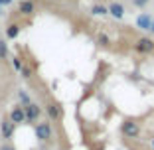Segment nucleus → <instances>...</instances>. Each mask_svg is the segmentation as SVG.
Here are the masks:
<instances>
[{"mask_svg":"<svg viewBox=\"0 0 154 150\" xmlns=\"http://www.w3.org/2000/svg\"><path fill=\"white\" fill-rule=\"evenodd\" d=\"M121 132L127 138H138L140 136V127H138V123H134V121H125V123L121 124Z\"/></svg>","mask_w":154,"mask_h":150,"instance_id":"1","label":"nucleus"},{"mask_svg":"<svg viewBox=\"0 0 154 150\" xmlns=\"http://www.w3.org/2000/svg\"><path fill=\"white\" fill-rule=\"evenodd\" d=\"M36 136H38V140H50L51 138V124L50 123H38L36 124Z\"/></svg>","mask_w":154,"mask_h":150,"instance_id":"2","label":"nucleus"},{"mask_svg":"<svg viewBox=\"0 0 154 150\" xmlns=\"http://www.w3.org/2000/svg\"><path fill=\"white\" fill-rule=\"evenodd\" d=\"M24 113H26V121H28V123H36L38 118H40L42 109L38 107L36 103H30V105H26V107H24Z\"/></svg>","mask_w":154,"mask_h":150,"instance_id":"3","label":"nucleus"},{"mask_svg":"<svg viewBox=\"0 0 154 150\" xmlns=\"http://www.w3.org/2000/svg\"><path fill=\"white\" fill-rule=\"evenodd\" d=\"M136 51L138 54H152L154 51V40H150V38H140V40L136 41Z\"/></svg>","mask_w":154,"mask_h":150,"instance_id":"4","label":"nucleus"},{"mask_svg":"<svg viewBox=\"0 0 154 150\" xmlns=\"http://www.w3.org/2000/svg\"><path fill=\"white\" fill-rule=\"evenodd\" d=\"M10 121H12L14 124H20L26 121V113H24V107H20V105H14V109L10 111Z\"/></svg>","mask_w":154,"mask_h":150,"instance_id":"5","label":"nucleus"},{"mask_svg":"<svg viewBox=\"0 0 154 150\" xmlns=\"http://www.w3.org/2000/svg\"><path fill=\"white\" fill-rule=\"evenodd\" d=\"M45 111H48L51 121H59V118H61V107H59L57 103H48L45 105Z\"/></svg>","mask_w":154,"mask_h":150,"instance_id":"6","label":"nucleus"},{"mask_svg":"<svg viewBox=\"0 0 154 150\" xmlns=\"http://www.w3.org/2000/svg\"><path fill=\"white\" fill-rule=\"evenodd\" d=\"M109 14L113 16V18H117V20L125 18V6L119 4V2H111L109 4Z\"/></svg>","mask_w":154,"mask_h":150,"instance_id":"7","label":"nucleus"},{"mask_svg":"<svg viewBox=\"0 0 154 150\" xmlns=\"http://www.w3.org/2000/svg\"><path fill=\"white\" fill-rule=\"evenodd\" d=\"M150 24H152V18H150L148 14H140L136 18V26L140 28V30H150Z\"/></svg>","mask_w":154,"mask_h":150,"instance_id":"8","label":"nucleus"},{"mask_svg":"<svg viewBox=\"0 0 154 150\" xmlns=\"http://www.w3.org/2000/svg\"><path fill=\"white\" fill-rule=\"evenodd\" d=\"M12 134H14V123L10 118H4V121H2V136L10 138Z\"/></svg>","mask_w":154,"mask_h":150,"instance_id":"9","label":"nucleus"},{"mask_svg":"<svg viewBox=\"0 0 154 150\" xmlns=\"http://www.w3.org/2000/svg\"><path fill=\"white\" fill-rule=\"evenodd\" d=\"M18 34H20V26L18 24H10V26L6 28V38H8V40L18 38Z\"/></svg>","mask_w":154,"mask_h":150,"instance_id":"10","label":"nucleus"},{"mask_svg":"<svg viewBox=\"0 0 154 150\" xmlns=\"http://www.w3.org/2000/svg\"><path fill=\"white\" fill-rule=\"evenodd\" d=\"M34 12V2H30V0H22V4H20V14H32Z\"/></svg>","mask_w":154,"mask_h":150,"instance_id":"11","label":"nucleus"},{"mask_svg":"<svg viewBox=\"0 0 154 150\" xmlns=\"http://www.w3.org/2000/svg\"><path fill=\"white\" fill-rule=\"evenodd\" d=\"M91 12L95 14V16H103V14H109V8H107V6H99V4H95L93 8H91Z\"/></svg>","mask_w":154,"mask_h":150,"instance_id":"12","label":"nucleus"},{"mask_svg":"<svg viewBox=\"0 0 154 150\" xmlns=\"http://www.w3.org/2000/svg\"><path fill=\"white\" fill-rule=\"evenodd\" d=\"M6 55H8V47H6V44L2 40H0V59H4Z\"/></svg>","mask_w":154,"mask_h":150,"instance_id":"13","label":"nucleus"},{"mask_svg":"<svg viewBox=\"0 0 154 150\" xmlns=\"http://www.w3.org/2000/svg\"><path fill=\"white\" fill-rule=\"evenodd\" d=\"M12 65H14V69H18V71H22V61H20V57H12Z\"/></svg>","mask_w":154,"mask_h":150,"instance_id":"14","label":"nucleus"},{"mask_svg":"<svg viewBox=\"0 0 154 150\" xmlns=\"http://www.w3.org/2000/svg\"><path fill=\"white\" fill-rule=\"evenodd\" d=\"M99 41H101V46H109V38L105 34H99Z\"/></svg>","mask_w":154,"mask_h":150,"instance_id":"15","label":"nucleus"},{"mask_svg":"<svg viewBox=\"0 0 154 150\" xmlns=\"http://www.w3.org/2000/svg\"><path fill=\"white\" fill-rule=\"evenodd\" d=\"M18 95H20V99H22V101H24V103H26V105H30V97L26 95V91H20Z\"/></svg>","mask_w":154,"mask_h":150,"instance_id":"16","label":"nucleus"},{"mask_svg":"<svg viewBox=\"0 0 154 150\" xmlns=\"http://www.w3.org/2000/svg\"><path fill=\"white\" fill-rule=\"evenodd\" d=\"M22 75H24V77H30V75H32V69H30V67H22Z\"/></svg>","mask_w":154,"mask_h":150,"instance_id":"17","label":"nucleus"},{"mask_svg":"<svg viewBox=\"0 0 154 150\" xmlns=\"http://www.w3.org/2000/svg\"><path fill=\"white\" fill-rule=\"evenodd\" d=\"M146 2H148V0H134V6L142 8V6H146Z\"/></svg>","mask_w":154,"mask_h":150,"instance_id":"18","label":"nucleus"},{"mask_svg":"<svg viewBox=\"0 0 154 150\" xmlns=\"http://www.w3.org/2000/svg\"><path fill=\"white\" fill-rule=\"evenodd\" d=\"M0 150H16V148H12L10 144H2V146H0Z\"/></svg>","mask_w":154,"mask_h":150,"instance_id":"19","label":"nucleus"},{"mask_svg":"<svg viewBox=\"0 0 154 150\" xmlns=\"http://www.w3.org/2000/svg\"><path fill=\"white\" fill-rule=\"evenodd\" d=\"M12 0H0V6H6V4H10Z\"/></svg>","mask_w":154,"mask_h":150,"instance_id":"20","label":"nucleus"},{"mask_svg":"<svg viewBox=\"0 0 154 150\" xmlns=\"http://www.w3.org/2000/svg\"><path fill=\"white\" fill-rule=\"evenodd\" d=\"M150 32L154 34V20H152V24H150Z\"/></svg>","mask_w":154,"mask_h":150,"instance_id":"21","label":"nucleus"},{"mask_svg":"<svg viewBox=\"0 0 154 150\" xmlns=\"http://www.w3.org/2000/svg\"><path fill=\"white\" fill-rule=\"evenodd\" d=\"M0 14H2V12H0Z\"/></svg>","mask_w":154,"mask_h":150,"instance_id":"22","label":"nucleus"}]
</instances>
